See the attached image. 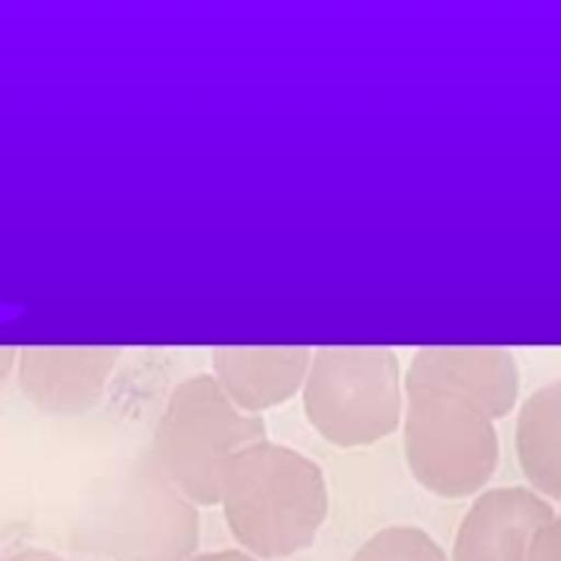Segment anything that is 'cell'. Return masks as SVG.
I'll list each match as a JSON object with an SVG mask.
<instances>
[{
    "label": "cell",
    "instance_id": "cell-13",
    "mask_svg": "<svg viewBox=\"0 0 561 561\" xmlns=\"http://www.w3.org/2000/svg\"><path fill=\"white\" fill-rule=\"evenodd\" d=\"M0 561H62L57 553L51 550H39V548H26V550H18V553H9L3 556Z\"/></svg>",
    "mask_w": 561,
    "mask_h": 561
},
{
    "label": "cell",
    "instance_id": "cell-2",
    "mask_svg": "<svg viewBox=\"0 0 561 561\" xmlns=\"http://www.w3.org/2000/svg\"><path fill=\"white\" fill-rule=\"evenodd\" d=\"M73 545L110 561H192L199 545L197 505L149 453L84 505Z\"/></svg>",
    "mask_w": 561,
    "mask_h": 561
},
{
    "label": "cell",
    "instance_id": "cell-14",
    "mask_svg": "<svg viewBox=\"0 0 561 561\" xmlns=\"http://www.w3.org/2000/svg\"><path fill=\"white\" fill-rule=\"evenodd\" d=\"M192 561H259L244 550H217V553H199Z\"/></svg>",
    "mask_w": 561,
    "mask_h": 561
},
{
    "label": "cell",
    "instance_id": "cell-11",
    "mask_svg": "<svg viewBox=\"0 0 561 561\" xmlns=\"http://www.w3.org/2000/svg\"><path fill=\"white\" fill-rule=\"evenodd\" d=\"M351 561H449L427 530L393 525L374 534Z\"/></svg>",
    "mask_w": 561,
    "mask_h": 561
},
{
    "label": "cell",
    "instance_id": "cell-3",
    "mask_svg": "<svg viewBox=\"0 0 561 561\" xmlns=\"http://www.w3.org/2000/svg\"><path fill=\"white\" fill-rule=\"evenodd\" d=\"M307 419L334 447H370L399 430L402 365L390 348L312 351L304 379Z\"/></svg>",
    "mask_w": 561,
    "mask_h": 561
},
{
    "label": "cell",
    "instance_id": "cell-7",
    "mask_svg": "<svg viewBox=\"0 0 561 561\" xmlns=\"http://www.w3.org/2000/svg\"><path fill=\"white\" fill-rule=\"evenodd\" d=\"M402 385L453 390L497 421L517 404L519 365L505 348H421Z\"/></svg>",
    "mask_w": 561,
    "mask_h": 561
},
{
    "label": "cell",
    "instance_id": "cell-6",
    "mask_svg": "<svg viewBox=\"0 0 561 561\" xmlns=\"http://www.w3.org/2000/svg\"><path fill=\"white\" fill-rule=\"evenodd\" d=\"M556 519L553 503L523 485L485 491L466 511L453 561H525L534 536Z\"/></svg>",
    "mask_w": 561,
    "mask_h": 561
},
{
    "label": "cell",
    "instance_id": "cell-12",
    "mask_svg": "<svg viewBox=\"0 0 561 561\" xmlns=\"http://www.w3.org/2000/svg\"><path fill=\"white\" fill-rule=\"evenodd\" d=\"M559 556H561V539H559V517H556L553 523H548L539 534L534 536L528 559L525 561H559Z\"/></svg>",
    "mask_w": 561,
    "mask_h": 561
},
{
    "label": "cell",
    "instance_id": "cell-9",
    "mask_svg": "<svg viewBox=\"0 0 561 561\" xmlns=\"http://www.w3.org/2000/svg\"><path fill=\"white\" fill-rule=\"evenodd\" d=\"M307 348H217L214 379L242 413L259 415L293 399L307 379Z\"/></svg>",
    "mask_w": 561,
    "mask_h": 561
},
{
    "label": "cell",
    "instance_id": "cell-4",
    "mask_svg": "<svg viewBox=\"0 0 561 561\" xmlns=\"http://www.w3.org/2000/svg\"><path fill=\"white\" fill-rule=\"evenodd\" d=\"M267 438L262 415L242 413L214 377L178 385L154 435V460L188 503L217 505V478L225 460Z\"/></svg>",
    "mask_w": 561,
    "mask_h": 561
},
{
    "label": "cell",
    "instance_id": "cell-5",
    "mask_svg": "<svg viewBox=\"0 0 561 561\" xmlns=\"http://www.w3.org/2000/svg\"><path fill=\"white\" fill-rule=\"evenodd\" d=\"M404 453L413 478L438 497H469L497 472L500 435L478 404L444 388H404Z\"/></svg>",
    "mask_w": 561,
    "mask_h": 561
},
{
    "label": "cell",
    "instance_id": "cell-8",
    "mask_svg": "<svg viewBox=\"0 0 561 561\" xmlns=\"http://www.w3.org/2000/svg\"><path fill=\"white\" fill-rule=\"evenodd\" d=\"M118 357L115 348H26L14 365L26 399L45 413L73 415L102 399Z\"/></svg>",
    "mask_w": 561,
    "mask_h": 561
},
{
    "label": "cell",
    "instance_id": "cell-1",
    "mask_svg": "<svg viewBox=\"0 0 561 561\" xmlns=\"http://www.w3.org/2000/svg\"><path fill=\"white\" fill-rule=\"evenodd\" d=\"M217 505L250 556L289 559L318 539L329 517V489L314 460L264 438L225 460Z\"/></svg>",
    "mask_w": 561,
    "mask_h": 561
},
{
    "label": "cell",
    "instance_id": "cell-10",
    "mask_svg": "<svg viewBox=\"0 0 561 561\" xmlns=\"http://www.w3.org/2000/svg\"><path fill=\"white\" fill-rule=\"evenodd\" d=\"M561 385L534 390L519 410L517 453L525 478L539 497L556 503L561 494Z\"/></svg>",
    "mask_w": 561,
    "mask_h": 561
},
{
    "label": "cell",
    "instance_id": "cell-15",
    "mask_svg": "<svg viewBox=\"0 0 561 561\" xmlns=\"http://www.w3.org/2000/svg\"><path fill=\"white\" fill-rule=\"evenodd\" d=\"M14 363H18V351L14 348H0V385L7 382L9 374L14 370Z\"/></svg>",
    "mask_w": 561,
    "mask_h": 561
}]
</instances>
